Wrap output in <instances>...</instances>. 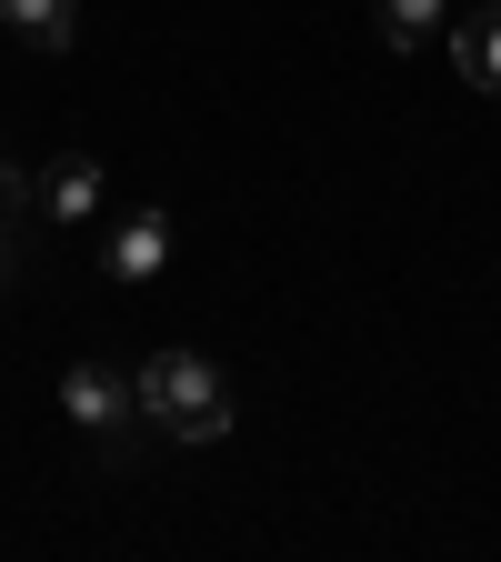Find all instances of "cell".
<instances>
[{"label": "cell", "mask_w": 501, "mask_h": 562, "mask_svg": "<svg viewBox=\"0 0 501 562\" xmlns=\"http://www.w3.org/2000/svg\"><path fill=\"white\" fill-rule=\"evenodd\" d=\"M0 21H11L31 50H70V31H81V21H70V0H0Z\"/></svg>", "instance_id": "8992f818"}, {"label": "cell", "mask_w": 501, "mask_h": 562, "mask_svg": "<svg viewBox=\"0 0 501 562\" xmlns=\"http://www.w3.org/2000/svg\"><path fill=\"white\" fill-rule=\"evenodd\" d=\"M452 60L471 91H501V11H462L452 21Z\"/></svg>", "instance_id": "5b68a950"}, {"label": "cell", "mask_w": 501, "mask_h": 562, "mask_svg": "<svg viewBox=\"0 0 501 562\" xmlns=\"http://www.w3.org/2000/svg\"><path fill=\"white\" fill-rule=\"evenodd\" d=\"M60 412L81 422V432H121V422L140 412V382H121L111 362H70L60 372Z\"/></svg>", "instance_id": "3957f363"}, {"label": "cell", "mask_w": 501, "mask_h": 562, "mask_svg": "<svg viewBox=\"0 0 501 562\" xmlns=\"http://www.w3.org/2000/svg\"><path fill=\"white\" fill-rule=\"evenodd\" d=\"M41 222H60V232L101 222V161H91V151H60V161L41 171Z\"/></svg>", "instance_id": "277c9868"}, {"label": "cell", "mask_w": 501, "mask_h": 562, "mask_svg": "<svg viewBox=\"0 0 501 562\" xmlns=\"http://www.w3.org/2000/svg\"><path fill=\"white\" fill-rule=\"evenodd\" d=\"M161 261H171V211H161V201L121 211V222L101 232V271H111V281H151Z\"/></svg>", "instance_id": "7a4b0ae2"}, {"label": "cell", "mask_w": 501, "mask_h": 562, "mask_svg": "<svg viewBox=\"0 0 501 562\" xmlns=\"http://www.w3.org/2000/svg\"><path fill=\"white\" fill-rule=\"evenodd\" d=\"M130 382H140V412H151L171 442H221V432H231V412H241V402H231V382L210 372L201 351H181V341H171V351H151Z\"/></svg>", "instance_id": "6da1fadb"}, {"label": "cell", "mask_w": 501, "mask_h": 562, "mask_svg": "<svg viewBox=\"0 0 501 562\" xmlns=\"http://www.w3.org/2000/svg\"><path fill=\"white\" fill-rule=\"evenodd\" d=\"M372 11H382V41L391 50H421V41L452 21V0H372Z\"/></svg>", "instance_id": "52a82bcc"}, {"label": "cell", "mask_w": 501, "mask_h": 562, "mask_svg": "<svg viewBox=\"0 0 501 562\" xmlns=\"http://www.w3.org/2000/svg\"><path fill=\"white\" fill-rule=\"evenodd\" d=\"M11 191H21V171H11V140H0V211H11Z\"/></svg>", "instance_id": "ba28073f"}]
</instances>
